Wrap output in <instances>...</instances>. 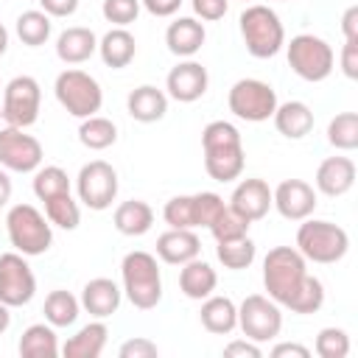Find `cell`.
<instances>
[{
	"label": "cell",
	"instance_id": "6da1fadb",
	"mask_svg": "<svg viewBox=\"0 0 358 358\" xmlns=\"http://www.w3.org/2000/svg\"><path fill=\"white\" fill-rule=\"evenodd\" d=\"M201 148H204V171L215 182H235L243 173L246 151L238 126L229 120H210L201 129Z\"/></svg>",
	"mask_w": 358,
	"mask_h": 358
},
{
	"label": "cell",
	"instance_id": "7a4b0ae2",
	"mask_svg": "<svg viewBox=\"0 0 358 358\" xmlns=\"http://www.w3.org/2000/svg\"><path fill=\"white\" fill-rule=\"evenodd\" d=\"M120 288L123 296L137 310H151L162 299V274L151 252L134 249L120 260Z\"/></svg>",
	"mask_w": 358,
	"mask_h": 358
},
{
	"label": "cell",
	"instance_id": "3957f363",
	"mask_svg": "<svg viewBox=\"0 0 358 358\" xmlns=\"http://www.w3.org/2000/svg\"><path fill=\"white\" fill-rule=\"evenodd\" d=\"M238 28H241L246 53L255 59H271L285 48V28L277 11L263 3L246 6L238 17Z\"/></svg>",
	"mask_w": 358,
	"mask_h": 358
},
{
	"label": "cell",
	"instance_id": "277c9868",
	"mask_svg": "<svg viewBox=\"0 0 358 358\" xmlns=\"http://www.w3.org/2000/svg\"><path fill=\"white\" fill-rule=\"evenodd\" d=\"M296 252L308 263L330 266L350 252V235L344 227L324 218H305L296 229Z\"/></svg>",
	"mask_w": 358,
	"mask_h": 358
},
{
	"label": "cell",
	"instance_id": "5b68a950",
	"mask_svg": "<svg viewBox=\"0 0 358 358\" xmlns=\"http://www.w3.org/2000/svg\"><path fill=\"white\" fill-rule=\"evenodd\" d=\"M308 274V260L296 252V246H274L263 257V288L266 296H271L277 305L285 308V302L296 294Z\"/></svg>",
	"mask_w": 358,
	"mask_h": 358
},
{
	"label": "cell",
	"instance_id": "8992f818",
	"mask_svg": "<svg viewBox=\"0 0 358 358\" xmlns=\"http://www.w3.org/2000/svg\"><path fill=\"white\" fill-rule=\"evenodd\" d=\"M6 232L14 252L25 257L45 255L53 243V224L34 204H14L6 213Z\"/></svg>",
	"mask_w": 358,
	"mask_h": 358
},
{
	"label": "cell",
	"instance_id": "52a82bcc",
	"mask_svg": "<svg viewBox=\"0 0 358 358\" xmlns=\"http://www.w3.org/2000/svg\"><path fill=\"white\" fill-rule=\"evenodd\" d=\"M53 92H56V101L62 103V109L78 120L98 115L101 103H103V90H101L98 78L78 67L62 70L53 81Z\"/></svg>",
	"mask_w": 358,
	"mask_h": 358
},
{
	"label": "cell",
	"instance_id": "ba28073f",
	"mask_svg": "<svg viewBox=\"0 0 358 358\" xmlns=\"http://www.w3.org/2000/svg\"><path fill=\"white\" fill-rule=\"evenodd\" d=\"M285 56H288V67L310 84L324 81L333 73L336 64V53L327 45V39L316 36V34H296L291 36V42H285Z\"/></svg>",
	"mask_w": 358,
	"mask_h": 358
},
{
	"label": "cell",
	"instance_id": "9c48e42d",
	"mask_svg": "<svg viewBox=\"0 0 358 358\" xmlns=\"http://www.w3.org/2000/svg\"><path fill=\"white\" fill-rule=\"evenodd\" d=\"M277 92L268 81H260V78H238L232 87H229V95H227V106L235 117L246 120V123H263L274 115L277 109Z\"/></svg>",
	"mask_w": 358,
	"mask_h": 358
},
{
	"label": "cell",
	"instance_id": "30bf717a",
	"mask_svg": "<svg viewBox=\"0 0 358 358\" xmlns=\"http://www.w3.org/2000/svg\"><path fill=\"white\" fill-rule=\"evenodd\" d=\"M39 106H42V87L34 76H14L3 87L0 115L6 126H17V129L34 126L39 117Z\"/></svg>",
	"mask_w": 358,
	"mask_h": 358
},
{
	"label": "cell",
	"instance_id": "8fae6325",
	"mask_svg": "<svg viewBox=\"0 0 358 358\" xmlns=\"http://www.w3.org/2000/svg\"><path fill=\"white\" fill-rule=\"evenodd\" d=\"M238 327L249 341H257V344L271 341L282 330V310L271 296L249 294L238 305Z\"/></svg>",
	"mask_w": 358,
	"mask_h": 358
},
{
	"label": "cell",
	"instance_id": "7c38bea8",
	"mask_svg": "<svg viewBox=\"0 0 358 358\" xmlns=\"http://www.w3.org/2000/svg\"><path fill=\"white\" fill-rule=\"evenodd\" d=\"M76 193L78 201L95 213L109 210L112 201L117 199V171L106 159H92L81 165L76 176Z\"/></svg>",
	"mask_w": 358,
	"mask_h": 358
},
{
	"label": "cell",
	"instance_id": "4fadbf2b",
	"mask_svg": "<svg viewBox=\"0 0 358 358\" xmlns=\"http://www.w3.org/2000/svg\"><path fill=\"white\" fill-rule=\"evenodd\" d=\"M36 294V277L25 255L3 252L0 255V302L8 308H22Z\"/></svg>",
	"mask_w": 358,
	"mask_h": 358
},
{
	"label": "cell",
	"instance_id": "5bb4252c",
	"mask_svg": "<svg viewBox=\"0 0 358 358\" xmlns=\"http://www.w3.org/2000/svg\"><path fill=\"white\" fill-rule=\"evenodd\" d=\"M45 159V148L25 129L6 126L0 129V168L14 173H34Z\"/></svg>",
	"mask_w": 358,
	"mask_h": 358
},
{
	"label": "cell",
	"instance_id": "9a60e30c",
	"mask_svg": "<svg viewBox=\"0 0 358 358\" xmlns=\"http://www.w3.org/2000/svg\"><path fill=\"white\" fill-rule=\"evenodd\" d=\"M271 207L285 221H305L316 210V190L305 179H282L271 190Z\"/></svg>",
	"mask_w": 358,
	"mask_h": 358
},
{
	"label": "cell",
	"instance_id": "2e32d148",
	"mask_svg": "<svg viewBox=\"0 0 358 358\" xmlns=\"http://www.w3.org/2000/svg\"><path fill=\"white\" fill-rule=\"evenodd\" d=\"M210 87V76H207V67L193 62V59H185L179 62L176 67H171L168 78H165V95L179 101V103H193L199 101Z\"/></svg>",
	"mask_w": 358,
	"mask_h": 358
},
{
	"label": "cell",
	"instance_id": "e0dca14e",
	"mask_svg": "<svg viewBox=\"0 0 358 358\" xmlns=\"http://www.w3.org/2000/svg\"><path fill=\"white\" fill-rule=\"evenodd\" d=\"M229 207L238 215H243L249 224L266 218L268 210H271V187H268V182L266 179H257V176L241 179L235 185L232 196H229Z\"/></svg>",
	"mask_w": 358,
	"mask_h": 358
},
{
	"label": "cell",
	"instance_id": "ac0fdd59",
	"mask_svg": "<svg viewBox=\"0 0 358 358\" xmlns=\"http://www.w3.org/2000/svg\"><path fill=\"white\" fill-rule=\"evenodd\" d=\"M120 299H123V288L109 277H92L90 282H84L78 296L81 308L92 319H109L112 313H117Z\"/></svg>",
	"mask_w": 358,
	"mask_h": 358
},
{
	"label": "cell",
	"instance_id": "d6986e66",
	"mask_svg": "<svg viewBox=\"0 0 358 358\" xmlns=\"http://www.w3.org/2000/svg\"><path fill=\"white\" fill-rule=\"evenodd\" d=\"M313 185H316L319 193H324L330 199H338V196L350 193L352 185H355V162L350 157H327V159H322L319 168H316Z\"/></svg>",
	"mask_w": 358,
	"mask_h": 358
},
{
	"label": "cell",
	"instance_id": "ffe728a7",
	"mask_svg": "<svg viewBox=\"0 0 358 358\" xmlns=\"http://www.w3.org/2000/svg\"><path fill=\"white\" fill-rule=\"evenodd\" d=\"M204 22H199L196 17H176L165 31V45L179 59H193L204 48Z\"/></svg>",
	"mask_w": 358,
	"mask_h": 358
},
{
	"label": "cell",
	"instance_id": "44dd1931",
	"mask_svg": "<svg viewBox=\"0 0 358 358\" xmlns=\"http://www.w3.org/2000/svg\"><path fill=\"white\" fill-rule=\"evenodd\" d=\"M201 255V241L193 229H171L157 238V257L168 266H182Z\"/></svg>",
	"mask_w": 358,
	"mask_h": 358
},
{
	"label": "cell",
	"instance_id": "7402d4cb",
	"mask_svg": "<svg viewBox=\"0 0 358 358\" xmlns=\"http://www.w3.org/2000/svg\"><path fill=\"white\" fill-rule=\"evenodd\" d=\"M92 53H98V36L92 28L73 25L56 36V56L64 64H84Z\"/></svg>",
	"mask_w": 358,
	"mask_h": 358
},
{
	"label": "cell",
	"instance_id": "603a6c76",
	"mask_svg": "<svg viewBox=\"0 0 358 358\" xmlns=\"http://www.w3.org/2000/svg\"><path fill=\"white\" fill-rule=\"evenodd\" d=\"M98 56L112 70L129 67L134 62V56H137V39H134V34L129 28H109L98 39Z\"/></svg>",
	"mask_w": 358,
	"mask_h": 358
},
{
	"label": "cell",
	"instance_id": "cb8c5ba5",
	"mask_svg": "<svg viewBox=\"0 0 358 358\" xmlns=\"http://www.w3.org/2000/svg\"><path fill=\"white\" fill-rule=\"evenodd\" d=\"M126 112L137 123H157L168 112V95L159 87H154V84L134 87L129 92V98H126Z\"/></svg>",
	"mask_w": 358,
	"mask_h": 358
},
{
	"label": "cell",
	"instance_id": "d4e9b609",
	"mask_svg": "<svg viewBox=\"0 0 358 358\" xmlns=\"http://www.w3.org/2000/svg\"><path fill=\"white\" fill-rule=\"evenodd\" d=\"M106 338H109V327L103 324V319H92L90 324L78 327L76 336H70L59 352L64 358H98L106 347Z\"/></svg>",
	"mask_w": 358,
	"mask_h": 358
},
{
	"label": "cell",
	"instance_id": "484cf974",
	"mask_svg": "<svg viewBox=\"0 0 358 358\" xmlns=\"http://www.w3.org/2000/svg\"><path fill=\"white\" fill-rule=\"evenodd\" d=\"M274 129L288 137V140H302L313 131V112L305 101H285V103H277L274 115Z\"/></svg>",
	"mask_w": 358,
	"mask_h": 358
},
{
	"label": "cell",
	"instance_id": "4316f807",
	"mask_svg": "<svg viewBox=\"0 0 358 358\" xmlns=\"http://www.w3.org/2000/svg\"><path fill=\"white\" fill-rule=\"evenodd\" d=\"M218 285V274L215 268L201 260V257H193L187 263H182V271H179V291L187 296V299H207Z\"/></svg>",
	"mask_w": 358,
	"mask_h": 358
},
{
	"label": "cell",
	"instance_id": "83f0119b",
	"mask_svg": "<svg viewBox=\"0 0 358 358\" xmlns=\"http://www.w3.org/2000/svg\"><path fill=\"white\" fill-rule=\"evenodd\" d=\"M199 322L207 333L213 336H229L238 327V305L229 296H215L210 294L207 299H201V310H199Z\"/></svg>",
	"mask_w": 358,
	"mask_h": 358
},
{
	"label": "cell",
	"instance_id": "f1b7e54d",
	"mask_svg": "<svg viewBox=\"0 0 358 358\" xmlns=\"http://www.w3.org/2000/svg\"><path fill=\"white\" fill-rule=\"evenodd\" d=\"M112 224L120 235H129V238H140L145 235L151 227H154V210L148 201L143 199H129V201H120L112 213Z\"/></svg>",
	"mask_w": 358,
	"mask_h": 358
},
{
	"label": "cell",
	"instance_id": "f546056e",
	"mask_svg": "<svg viewBox=\"0 0 358 358\" xmlns=\"http://www.w3.org/2000/svg\"><path fill=\"white\" fill-rule=\"evenodd\" d=\"M59 350L62 347H59L56 327L48 322H36V324L25 327L20 336V344H17V352L22 358H56Z\"/></svg>",
	"mask_w": 358,
	"mask_h": 358
},
{
	"label": "cell",
	"instance_id": "4dcf8cb0",
	"mask_svg": "<svg viewBox=\"0 0 358 358\" xmlns=\"http://www.w3.org/2000/svg\"><path fill=\"white\" fill-rule=\"evenodd\" d=\"M42 313H45V322L48 324H53V327H70V324H76V319L81 313V302L70 291L56 288V291H50L45 296Z\"/></svg>",
	"mask_w": 358,
	"mask_h": 358
},
{
	"label": "cell",
	"instance_id": "1f68e13d",
	"mask_svg": "<svg viewBox=\"0 0 358 358\" xmlns=\"http://www.w3.org/2000/svg\"><path fill=\"white\" fill-rule=\"evenodd\" d=\"M14 31H17V36H20L22 45L39 48V45H45V42L50 39L53 22H50V17H48L42 8H28V11H22V14L17 17Z\"/></svg>",
	"mask_w": 358,
	"mask_h": 358
},
{
	"label": "cell",
	"instance_id": "d6a6232c",
	"mask_svg": "<svg viewBox=\"0 0 358 358\" xmlns=\"http://www.w3.org/2000/svg\"><path fill=\"white\" fill-rule=\"evenodd\" d=\"M78 143L84 148H90V151H103V148H109V145L117 143V126L109 117L90 115L78 126Z\"/></svg>",
	"mask_w": 358,
	"mask_h": 358
},
{
	"label": "cell",
	"instance_id": "836d02e7",
	"mask_svg": "<svg viewBox=\"0 0 358 358\" xmlns=\"http://www.w3.org/2000/svg\"><path fill=\"white\" fill-rule=\"evenodd\" d=\"M215 257H218V263H221L224 268H229V271H243V268H249V266L255 263L257 246H255V241H252L249 235L235 238V241H218Z\"/></svg>",
	"mask_w": 358,
	"mask_h": 358
},
{
	"label": "cell",
	"instance_id": "e575fe53",
	"mask_svg": "<svg viewBox=\"0 0 358 358\" xmlns=\"http://www.w3.org/2000/svg\"><path fill=\"white\" fill-rule=\"evenodd\" d=\"M327 143L336 151H355L358 148V112H338L327 123Z\"/></svg>",
	"mask_w": 358,
	"mask_h": 358
},
{
	"label": "cell",
	"instance_id": "d590c367",
	"mask_svg": "<svg viewBox=\"0 0 358 358\" xmlns=\"http://www.w3.org/2000/svg\"><path fill=\"white\" fill-rule=\"evenodd\" d=\"M42 204H45V215H48V221L53 227L67 229V232L78 229V224H81V207H78V201L70 193H59V196L42 201Z\"/></svg>",
	"mask_w": 358,
	"mask_h": 358
},
{
	"label": "cell",
	"instance_id": "8d00e7d4",
	"mask_svg": "<svg viewBox=\"0 0 358 358\" xmlns=\"http://www.w3.org/2000/svg\"><path fill=\"white\" fill-rule=\"evenodd\" d=\"M322 305H324V285H322V280L313 277V274H305V280H302V285L296 288V294L285 302V308H288L291 313H299V316L316 313Z\"/></svg>",
	"mask_w": 358,
	"mask_h": 358
},
{
	"label": "cell",
	"instance_id": "74e56055",
	"mask_svg": "<svg viewBox=\"0 0 358 358\" xmlns=\"http://www.w3.org/2000/svg\"><path fill=\"white\" fill-rule=\"evenodd\" d=\"M59 193H70V176H67V171L59 168V165H45V168L39 165L34 171V196L39 201H48V199H53Z\"/></svg>",
	"mask_w": 358,
	"mask_h": 358
},
{
	"label": "cell",
	"instance_id": "f35d334b",
	"mask_svg": "<svg viewBox=\"0 0 358 358\" xmlns=\"http://www.w3.org/2000/svg\"><path fill=\"white\" fill-rule=\"evenodd\" d=\"M162 218L171 229H199V221H196V196L187 193V196H173L165 201L162 207Z\"/></svg>",
	"mask_w": 358,
	"mask_h": 358
},
{
	"label": "cell",
	"instance_id": "ab89813d",
	"mask_svg": "<svg viewBox=\"0 0 358 358\" xmlns=\"http://www.w3.org/2000/svg\"><path fill=\"white\" fill-rule=\"evenodd\" d=\"M249 221L243 218V215H238L229 204H224V210L215 215V221L210 224V235L215 238V243L218 241H235V238H243V235H249Z\"/></svg>",
	"mask_w": 358,
	"mask_h": 358
},
{
	"label": "cell",
	"instance_id": "60d3db41",
	"mask_svg": "<svg viewBox=\"0 0 358 358\" xmlns=\"http://www.w3.org/2000/svg\"><path fill=\"white\" fill-rule=\"evenodd\" d=\"M313 350L319 358H347L350 355V336L344 327H322Z\"/></svg>",
	"mask_w": 358,
	"mask_h": 358
},
{
	"label": "cell",
	"instance_id": "b9f144b4",
	"mask_svg": "<svg viewBox=\"0 0 358 358\" xmlns=\"http://www.w3.org/2000/svg\"><path fill=\"white\" fill-rule=\"evenodd\" d=\"M140 0H103L101 3V14L106 22H112L115 28H126L140 17Z\"/></svg>",
	"mask_w": 358,
	"mask_h": 358
},
{
	"label": "cell",
	"instance_id": "7bdbcfd3",
	"mask_svg": "<svg viewBox=\"0 0 358 358\" xmlns=\"http://www.w3.org/2000/svg\"><path fill=\"white\" fill-rule=\"evenodd\" d=\"M193 196H196V221H199V227L210 229L215 215L224 210V199L213 190H201V193H193Z\"/></svg>",
	"mask_w": 358,
	"mask_h": 358
},
{
	"label": "cell",
	"instance_id": "ee69618b",
	"mask_svg": "<svg viewBox=\"0 0 358 358\" xmlns=\"http://www.w3.org/2000/svg\"><path fill=\"white\" fill-rule=\"evenodd\" d=\"M117 355L120 358H157L159 355V347L151 338H145V336H134V338H129V341L120 344Z\"/></svg>",
	"mask_w": 358,
	"mask_h": 358
},
{
	"label": "cell",
	"instance_id": "f6af8a7d",
	"mask_svg": "<svg viewBox=\"0 0 358 358\" xmlns=\"http://www.w3.org/2000/svg\"><path fill=\"white\" fill-rule=\"evenodd\" d=\"M190 6H193L196 20H204V22L224 20L229 11V0H190Z\"/></svg>",
	"mask_w": 358,
	"mask_h": 358
},
{
	"label": "cell",
	"instance_id": "bcb514c9",
	"mask_svg": "<svg viewBox=\"0 0 358 358\" xmlns=\"http://www.w3.org/2000/svg\"><path fill=\"white\" fill-rule=\"evenodd\" d=\"M224 355L227 358H260L263 350L257 341H249V338H235L224 347Z\"/></svg>",
	"mask_w": 358,
	"mask_h": 358
},
{
	"label": "cell",
	"instance_id": "7dc6e473",
	"mask_svg": "<svg viewBox=\"0 0 358 358\" xmlns=\"http://www.w3.org/2000/svg\"><path fill=\"white\" fill-rule=\"evenodd\" d=\"M39 8L53 20H64V17H73L78 11V0H39Z\"/></svg>",
	"mask_w": 358,
	"mask_h": 358
},
{
	"label": "cell",
	"instance_id": "c3c4849f",
	"mask_svg": "<svg viewBox=\"0 0 358 358\" xmlns=\"http://www.w3.org/2000/svg\"><path fill=\"white\" fill-rule=\"evenodd\" d=\"M341 73L350 81L358 78V42H344V48H341Z\"/></svg>",
	"mask_w": 358,
	"mask_h": 358
},
{
	"label": "cell",
	"instance_id": "681fc988",
	"mask_svg": "<svg viewBox=\"0 0 358 358\" xmlns=\"http://www.w3.org/2000/svg\"><path fill=\"white\" fill-rule=\"evenodd\" d=\"M185 0H140V6L151 14V17H173L182 8Z\"/></svg>",
	"mask_w": 358,
	"mask_h": 358
},
{
	"label": "cell",
	"instance_id": "f907efd6",
	"mask_svg": "<svg viewBox=\"0 0 358 358\" xmlns=\"http://www.w3.org/2000/svg\"><path fill=\"white\" fill-rule=\"evenodd\" d=\"M271 358H310V350L296 341H282L271 347Z\"/></svg>",
	"mask_w": 358,
	"mask_h": 358
},
{
	"label": "cell",
	"instance_id": "816d5d0a",
	"mask_svg": "<svg viewBox=\"0 0 358 358\" xmlns=\"http://www.w3.org/2000/svg\"><path fill=\"white\" fill-rule=\"evenodd\" d=\"M341 34L344 42H358V6H350L341 14Z\"/></svg>",
	"mask_w": 358,
	"mask_h": 358
},
{
	"label": "cell",
	"instance_id": "f5cc1de1",
	"mask_svg": "<svg viewBox=\"0 0 358 358\" xmlns=\"http://www.w3.org/2000/svg\"><path fill=\"white\" fill-rule=\"evenodd\" d=\"M11 190H14L11 176H8V171H6V168H0V207H6V204L11 201Z\"/></svg>",
	"mask_w": 358,
	"mask_h": 358
},
{
	"label": "cell",
	"instance_id": "db71d44e",
	"mask_svg": "<svg viewBox=\"0 0 358 358\" xmlns=\"http://www.w3.org/2000/svg\"><path fill=\"white\" fill-rule=\"evenodd\" d=\"M8 324H11V308L0 302V336L8 330Z\"/></svg>",
	"mask_w": 358,
	"mask_h": 358
},
{
	"label": "cell",
	"instance_id": "11a10c76",
	"mask_svg": "<svg viewBox=\"0 0 358 358\" xmlns=\"http://www.w3.org/2000/svg\"><path fill=\"white\" fill-rule=\"evenodd\" d=\"M8 50V31H6V25L0 22V56Z\"/></svg>",
	"mask_w": 358,
	"mask_h": 358
},
{
	"label": "cell",
	"instance_id": "9f6ffc18",
	"mask_svg": "<svg viewBox=\"0 0 358 358\" xmlns=\"http://www.w3.org/2000/svg\"><path fill=\"white\" fill-rule=\"evenodd\" d=\"M0 117H3V115H0Z\"/></svg>",
	"mask_w": 358,
	"mask_h": 358
},
{
	"label": "cell",
	"instance_id": "6f0895ef",
	"mask_svg": "<svg viewBox=\"0 0 358 358\" xmlns=\"http://www.w3.org/2000/svg\"><path fill=\"white\" fill-rule=\"evenodd\" d=\"M243 3H246V0H243Z\"/></svg>",
	"mask_w": 358,
	"mask_h": 358
}]
</instances>
